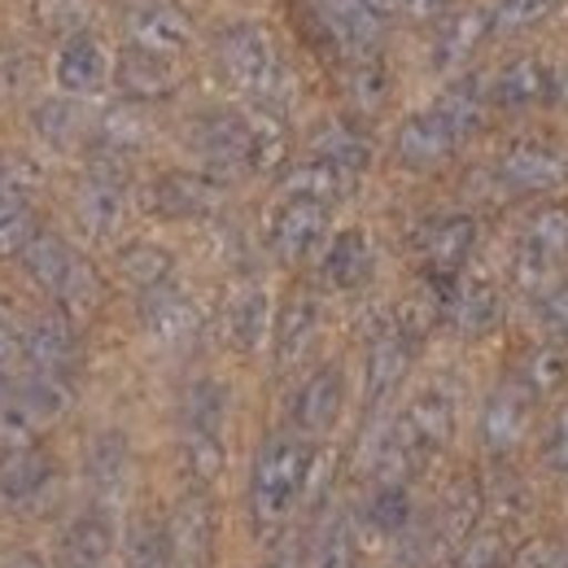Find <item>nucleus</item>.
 Segmentation results:
<instances>
[{
    "instance_id": "obj_1",
    "label": "nucleus",
    "mask_w": 568,
    "mask_h": 568,
    "mask_svg": "<svg viewBox=\"0 0 568 568\" xmlns=\"http://www.w3.org/2000/svg\"><path fill=\"white\" fill-rule=\"evenodd\" d=\"M219 71L236 92L258 101L263 114H281L288 105L293 83H288V74H284L281 58H276V49H272L263 27H250V22L227 27L219 36Z\"/></svg>"
},
{
    "instance_id": "obj_2",
    "label": "nucleus",
    "mask_w": 568,
    "mask_h": 568,
    "mask_svg": "<svg viewBox=\"0 0 568 568\" xmlns=\"http://www.w3.org/2000/svg\"><path fill=\"white\" fill-rule=\"evenodd\" d=\"M306 473H311V446L302 437H276L263 446V455L254 464V481H250L254 525L263 534L276 529L293 511V503L306 486Z\"/></svg>"
},
{
    "instance_id": "obj_3",
    "label": "nucleus",
    "mask_w": 568,
    "mask_h": 568,
    "mask_svg": "<svg viewBox=\"0 0 568 568\" xmlns=\"http://www.w3.org/2000/svg\"><path fill=\"white\" fill-rule=\"evenodd\" d=\"M223 416H227V394L202 381L184 398V464L193 481H214L223 473Z\"/></svg>"
},
{
    "instance_id": "obj_4",
    "label": "nucleus",
    "mask_w": 568,
    "mask_h": 568,
    "mask_svg": "<svg viewBox=\"0 0 568 568\" xmlns=\"http://www.w3.org/2000/svg\"><path fill=\"white\" fill-rule=\"evenodd\" d=\"M565 250H568V211L551 206V211L538 214L529 223V232L520 236V250H516V281H520V288H529L534 297L547 293L551 288V272L565 258Z\"/></svg>"
},
{
    "instance_id": "obj_5",
    "label": "nucleus",
    "mask_w": 568,
    "mask_h": 568,
    "mask_svg": "<svg viewBox=\"0 0 568 568\" xmlns=\"http://www.w3.org/2000/svg\"><path fill=\"white\" fill-rule=\"evenodd\" d=\"M128 36H132V49L153 53V58H175L193 40L189 18L171 0H132L128 4Z\"/></svg>"
},
{
    "instance_id": "obj_6",
    "label": "nucleus",
    "mask_w": 568,
    "mask_h": 568,
    "mask_svg": "<svg viewBox=\"0 0 568 568\" xmlns=\"http://www.w3.org/2000/svg\"><path fill=\"white\" fill-rule=\"evenodd\" d=\"M74 211L79 223L92 232V236H114L123 211H128V197H123V166L114 158H97L79 197H74Z\"/></svg>"
},
{
    "instance_id": "obj_7",
    "label": "nucleus",
    "mask_w": 568,
    "mask_h": 568,
    "mask_svg": "<svg viewBox=\"0 0 568 568\" xmlns=\"http://www.w3.org/2000/svg\"><path fill=\"white\" fill-rule=\"evenodd\" d=\"M197 149L219 171H258V149H254V119L245 114H206L197 123Z\"/></svg>"
},
{
    "instance_id": "obj_8",
    "label": "nucleus",
    "mask_w": 568,
    "mask_h": 568,
    "mask_svg": "<svg viewBox=\"0 0 568 568\" xmlns=\"http://www.w3.org/2000/svg\"><path fill=\"white\" fill-rule=\"evenodd\" d=\"M166 534V551L175 568H206L214 551V511L202 495H189L175 503Z\"/></svg>"
},
{
    "instance_id": "obj_9",
    "label": "nucleus",
    "mask_w": 568,
    "mask_h": 568,
    "mask_svg": "<svg viewBox=\"0 0 568 568\" xmlns=\"http://www.w3.org/2000/svg\"><path fill=\"white\" fill-rule=\"evenodd\" d=\"M328 232V206L306 197H284V206L272 219V250L284 263H302L324 245Z\"/></svg>"
},
{
    "instance_id": "obj_10",
    "label": "nucleus",
    "mask_w": 568,
    "mask_h": 568,
    "mask_svg": "<svg viewBox=\"0 0 568 568\" xmlns=\"http://www.w3.org/2000/svg\"><path fill=\"white\" fill-rule=\"evenodd\" d=\"M141 320H144V328H149V337L162 342V346H189V342L197 337V328H202L193 297H184V293L171 288V284L144 293Z\"/></svg>"
},
{
    "instance_id": "obj_11",
    "label": "nucleus",
    "mask_w": 568,
    "mask_h": 568,
    "mask_svg": "<svg viewBox=\"0 0 568 568\" xmlns=\"http://www.w3.org/2000/svg\"><path fill=\"white\" fill-rule=\"evenodd\" d=\"M22 355L36 372L44 376H71L79 363V337H74L71 320L62 315H40L27 333H22Z\"/></svg>"
},
{
    "instance_id": "obj_12",
    "label": "nucleus",
    "mask_w": 568,
    "mask_h": 568,
    "mask_svg": "<svg viewBox=\"0 0 568 568\" xmlns=\"http://www.w3.org/2000/svg\"><path fill=\"white\" fill-rule=\"evenodd\" d=\"M342 398H346V385H342V372L337 367H320L293 398V425L306 437H320L337 425L342 416Z\"/></svg>"
},
{
    "instance_id": "obj_13",
    "label": "nucleus",
    "mask_w": 568,
    "mask_h": 568,
    "mask_svg": "<svg viewBox=\"0 0 568 568\" xmlns=\"http://www.w3.org/2000/svg\"><path fill=\"white\" fill-rule=\"evenodd\" d=\"M394 428L428 459V455H433L437 446H446L450 433H455V398H450L446 389H425V394L403 412V420Z\"/></svg>"
},
{
    "instance_id": "obj_14",
    "label": "nucleus",
    "mask_w": 568,
    "mask_h": 568,
    "mask_svg": "<svg viewBox=\"0 0 568 568\" xmlns=\"http://www.w3.org/2000/svg\"><path fill=\"white\" fill-rule=\"evenodd\" d=\"M214 206H219V189L189 171H171L149 189V211L162 219H202Z\"/></svg>"
},
{
    "instance_id": "obj_15",
    "label": "nucleus",
    "mask_w": 568,
    "mask_h": 568,
    "mask_svg": "<svg viewBox=\"0 0 568 568\" xmlns=\"http://www.w3.org/2000/svg\"><path fill=\"white\" fill-rule=\"evenodd\" d=\"M442 306L464 337H481L498 324V293L490 281H450L442 293Z\"/></svg>"
},
{
    "instance_id": "obj_16",
    "label": "nucleus",
    "mask_w": 568,
    "mask_h": 568,
    "mask_svg": "<svg viewBox=\"0 0 568 568\" xmlns=\"http://www.w3.org/2000/svg\"><path fill=\"white\" fill-rule=\"evenodd\" d=\"M498 171L511 189H551L565 180V158L551 144L516 141L507 144V153L498 158Z\"/></svg>"
},
{
    "instance_id": "obj_17",
    "label": "nucleus",
    "mask_w": 568,
    "mask_h": 568,
    "mask_svg": "<svg viewBox=\"0 0 568 568\" xmlns=\"http://www.w3.org/2000/svg\"><path fill=\"white\" fill-rule=\"evenodd\" d=\"M315 13L342 49H351L355 58H372L376 36H381V18L363 0H315Z\"/></svg>"
},
{
    "instance_id": "obj_18",
    "label": "nucleus",
    "mask_w": 568,
    "mask_h": 568,
    "mask_svg": "<svg viewBox=\"0 0 568 568\" xmlns=\"http://www.w3.org/2000/svg\"><path fill=\"white\" fill-rule=\"evenodd\" d=\"M105 79H110V58H105L101 40L74 31L67 40V49H62V58H58V83L71 97H92V92L105 88Z\"/></svg>"
},
{
    "instance_id": "obj_19",
    "label": "nucleus",
    "mask_w": 568,
    "mask_h": 568,
    "mask_svg": "<svg viewBox=\"0 0 568 568\" xmlns=\"http://www.w3.org/2000/svg\"><path fill=\"white\" fill-rule=\"evenodd\" d=\"M473 241H477V223L468 219V214H455V219H442V223H433L425 236V263L428 272L437 276V281H455L459 276V267L468 263V254H473Z\"/></svg>"
},
{
    "instance_id": "obj_20",
    "label": "nucleus",
    "mask_w": 568,
    "mask_h": 568,
    "mask_svg": "<svg viewBox=\"0 0 568 568\" xmlns=\"http://www.w3.org/2000/svg\"><path fill=\"white\" fill-rule=\"evenodd\" d=\"M529 412H534V394L525 385H503L495 398L481 412V437L490 450H511L525 428H529Z\"/></svg>"
},
{
    "instance_id": "obj_21",
    "label": "nucleus",
    "mask_w": 568,
    "mask_h": 568,
    "mask_svg": "<svg viewBox=\"0 0 568 568\" xmlns=\"http://www.w3.org/2000/svg\"><path fill=\"white\" fill-rule=\"evenodd\" d=\"M53 477V464L36 446H4L0 455V503H27Z\"/></svg>"
},
{
    "instance_id": "obj_22",
    "label": "nucleus",
    "mask_w": 568,
    "mask_h": 568,
    "mask_svg": "<svg viewBox=\"0 0 568 568\" xmlns=\"http://www.w3.org/2000/svg\"><path fill=\"white\" fill-rule=\"evenodd\" d=\"M551 97V71L538 62V58H516L495 74L490 83V101L503 110H525V105H538Z\"/></svg>"
},
{
    "instance_id": "obj_23",
    "label": "nucleus",
    "mask_w": 568,
    "mask_h": 568,
    "mask_svg": "<svg viewBox=\"0 0 568 568\" xmlns=\"http://www.w3.org/2000/svg\"><path fill=\"white\" fill-rule=\"evenodd\" d=\"M455 144H459V136L446 128V119H442L437 110H425V114H416V119H407V123L398 128V158H403L407 166H433V162H442Z\"/></svg>"
},
{
    "instance_id": "obj_24",
    "label": "nucleus",
    "mask_w": 568,
    "mask_h": 568,
    "mask_svg": "<svg viewBox=\"0 0 568 568\" xmlns=\"http://www.w3.org/2000/svg\"><path fill=\"white\" fill-rule=\"evenodd\" d=\"M74 258L71 254V245L62 241V236H53V232H36L31 236V245L22 250V267H27V276L40 284L44 293H62V284L71 281V272H74Z\"/></svg>"
},
{
    "instance_id": "obj_25",
    "label": "nucleus",
    "mask_w": 568,
    "mask_h": 568,
    "mask_svg": "<svg viewBox=\"0 0 568 568\" xmlns=\"http://www.w3.org/2000/svg\"><path fill=\"white\" fill-rule=\"evenodd\" d=\"M477 511H481V495L468 481H459L450 495L442 498V507L433 516V547L437 551H459L468 542L473 525H477Z\"/></svg>"
},
{
    "instance_id": "obj_26",
    "label": "nucleus",
    "mask_w": 568,
    "mask_h": 568,
    "mask_svg": "<svg viewBox=\"0 0 568 568\" xmlns=\"http://www.w3.org/2000/svg\"><path fill=\"white\" fill-rule=\"evenodd\" d=\"M407 363H412V346L403 333H381L367 351V403H385L398 381L407 376Z\"/></svg>"
},
{
    "instance_id": "obj_27",
    "label": "nucleus",
    "mask_w": 568,
    "mask_h": 568,
    "mask_svg": "<svg viewBox=\"0 0 568 568\" xmlns=\"http://www.w3.org/2000/svg\"><path fill=\"white\" fill-rule=\"evenodd\" d=\"M315 328H320V306H315V297L293 293V297L284 302L281 320H276V358H281V367H293L297 358L306 355V346L315 342Z\"/></svg>"
},
{
    "instance_id": "obj_28",
    "label": "nucleus",
    "mask_w": 568,
    "mask_h": 568,
    "mask_svg": "<svg viewBox=\"0 0 568 568\" xmlns=\"http://www.w3.org/2000/svg\"><path fill=\"white\" fill-rule=\"evenodd\" d=\"M486 31H490V9H464V13H455V18L442 27V36H437L433 62H437L442 71H450V67L468 62V58L481 49Z\"/></svg>"
},
{
    "instance_id": "obj_29",
    "label": "nucleus",
    "mask_w": 568,
    "mask_h": 568,
    "mask_svg": "<svg viewBox=\"0 0 568 568\" xmlns=\"http://www.w3.org/2000/svg\"><path fill=\"white\" fill-rule=\"evenodd\" d=\"M267 324H272V306H267V293L258 284L232 293V302H227V342L236 351H258V342L267 337Z\"/></svg>"
},
{
    "instance_id": "obj_30",
    "label": "nucleus",
    "mask_w": 568,
    "mask_h": 568,
    "mask_svg": "<svg viewBox=\"0 0 568 568\" xmlns=\"http://www.w3.org/2000/svg\"><path fill=\"white\" fill-rule=\"evenodd\" d=\"M367 276H372V245H367V236L358 227H351V232H342L328 245V254H324V281L333 284V288H358Z\"/></svg>"
},
{
    "instance_id": "obj_31",
    "label": "nucleus",
    "mask_w": 568,
    "mask_h": 568,
    "mask_svg": "<svg viewBox=\"0 0 568 568\" xmlns=\"http://www.w3.org/2000/svg\"><path fill=\"white\" fill-rule=\"evenodd\" d=\"M110 547H114V525H110V516H101V511H83L71 529H67V538H62V560L105 568Z\"/></svg>"
},
{
    "instance_id": "obj_32",
    "label": "nucleus",
    "mask_w": 568,
    "mask_h": 568,
    "mask_svg": "<svg viewBox=\"0 0 568 568\" xmlns=\"http://www.w3.org/2000/svg\"><path fill=\"white\" fill-rule=\"evenodd\" d=\"M119 88L136 101H153V97H166L175 88V71L166 67V58H153V53H141V49H128L119 58Z\"/></svg>"
},
{
    "instance_id": "obj_33",
    "label": "nucleus",
    "mask_w": 568,
    "mask_h": 568,
    "mask_svg": "<svg viewBox=\"0 0 568 568\" xmlns=\"http://www.w3.org/2000/svg\"><path fill=\"white\" fill-rule=\"evenodd\" d=\"M284 193L288 197H306V202H320V206H333L337 197L351 193V175L328 166V162H302L288 171L284 180Z\"/></svg>"
},
{
    "instance_id": "obj_34",
    "label": "nucleus",
    "mask_w": 568,
    "mask_h": 568,
    "mask_svg": "<svg viewBox=\"0 0 568 568\" xmlns=\"http://www.w3.org/2000/svg\"><path fill=\"white\" fill-rule=\"evenodd\" d=\"M481 105H486V97H481V83L477 79H464V83H450L442 97H437V114L446 119V128L464 141V136H473L477 132V123H481Z\"/></svg>"
},
{
    "instance_id": "obj_35",
    "label": "nucleus",
    "mask_w": 568,
    "mask_h": 568,
    "mask_svg": "<svg viewBox=\"0 0 568 568\" xmlns=\"http://www.w3.org/2000/svg\"><path fill=\"white\" fill-rule=\"evenodd\" d=\"M311 153H315V162H328V166H337V171H346V175H355V171L367 166V141H363L358 132H351V128H342V123L315 132Z\"/></svg>"
},
{
    "instance_id": "obj_36",
    "label": "nucleus",
    "mask_w": 568,
    "mask_h": 568,
    "mask_svg": "<svg viewBox=\"0 0 568 568\" xmlns=\"http://www.w3.org/2000/svg\"><path fill=\"white\" fill-rule=\"evenodd\" d=\"M412 520V495L403 481H376V490L367 498V525L376 534H403Z\"/></svg>"
},
{
    "instance_id": "obj_37",
    "label": "nucleus",
    "mask_w": 568,
    "mask_h": 568,
    "mask_svg": "<svg viewBox=\"0 0 568 568\" xmlns=\"http://www.w3.org/2000/svg\"><path fill=\"white\" fill-rule=\"evenodd\" d=\"M556 9H560V0H498V9H490V31L525 36V31L542 27Z\"/></svg>"
},
{
    "instance_id": "obj_38",
    "label": "nucleus",
    "mask_w": 568,
    "mask_h": 568,
    "mask_svg": "<svg viewBox=\"0 0 568 568\" xmlns=\"http://www.w3.org/2000/svg\"><path fill=\"white\" fill-rule=\"evenodd\" d=\"M119 267H123V276L136 284V288H162L166 276H171V254L166 250H158V245H128L123 254H119Z\"/></svg>"
},
{
    "instance_id": "obj_39",
    "label": "nucleus",
    "mask_w": 568,
    "mask_h": 568,
    "mask_svg": "<svg viewBox=\"0 0 568 568\" xmlns=\"http://www.w3.org/2000/svg\"><path fill=\"white\" fill-rule=\"evenodd\" d=\"M36 132L58 149H71L83 136V110L74 101H44L36 110Z\"/></svg>"
},
{
    "instance_id": "obj_40",
    "label": "nucleus",
    "mask_w": 568,
    "mask_h": 568,
    "mask_svg": "<svg viewBox=\"0 0 568 568\" xmlns=\"http://www.w3.org/2000/svg\"><path fill=\"white\" fill-rule=\"evenodd\" d=\"M88 473H92L97 486H119L123 473H128V446H123V437H114V433L97 437L92 442V455H88Z\"/></svg>"
},
{
    "instance_id": "obj_41",
    "label": "nucleus",
    "mask_w": 568,
    "mask_h": 568,
    "mask_svg": "<svg viewBox=\"0 0 568 568\" xmlns=\"http://www.w3.org/2000/svg\"><path fill=\"white\" fill-rule=\"evenodd\" d=\"M311 568H355V538H351V525H346V520H333V525L320 534Z\"/></svg>"
},
{
    "instance_id": "obj_42",
    "label": "nucleus",
    "mask_w": 568,
    "mask_h": 568,
    "mask_svg": "<svg viewBox=\"0 0 568 568\" xmlns=\"http://www.w3.org/2000/svg\"><path fill=\"white\" fill-rule=\"evenodd\" d=\"M128 568H175L171 551H166V534L158 525H136L132 534V551H128Z\"/></svg>"
},
{
    "instance_id": "obj_43",
    "label": "nucleus",
    "mask_w": 568,
    "mask_h": 568,
    "mask_svg": "<svg viewBox=\"0 0 568 568\" xmlns=\"http://www.w3.org/2000/svg\"><path fill=\"white\" fill-rule=\"evenodd\" d=\"M58 302L71 311V315H88L97 302H101V284H97V272L88 267V263H74L71 281L62 284V293H58Z\"/></svg>"
},
{
    "instance_id": "obj_44",
    "label": "nucleus",
    "mask_w": 568,
    "mask_h": 568,
    "mask_svg": "<svg viewBox=\"0 0 568 568\" xmlns=\"http://www.w3.org/2000/svg\"><path fill=\"white\" fill-rule=\"evenodd\" d=\"M36 18L49 31H74L88 18V0H36Z\"/></svg>"
},
{
    "instance_id": "obj_45",
    "label": "nucleus",
    "mask_w": 568,
    "mask_h": 568,
    "mask_svg": "<svg viewBox=\"0 0 568 568\" xmlns=\"http://www.w3.org/2000/svg\"><path fill=\"white\" fill-rule=\"evenodd\" d=\"M538 324H542L551 337H565L568 333V284H556V288L538 293Z\"/></svg>"
},
{
    "instance_id": "obj_46",
    "label": "nucleus",
    "mask_w": 568,
    "mask_h": 568,
    "mask_svg": "<svg viewBox=\"0 0 568 568\" xmlns=\"http://www.w3.org/2000/svg\"><path fill=\"white\" fill-rule=\"evenodd\" d=\"M565 372H568V363L560 351H538L534 355V363H529V394H542V389H556L560 381H565Z\"/></svg>"
},
{
    "instance_id": "obj_47",
    "label": "nucleus",
    "mask_w": 568,
    "mask_h": 568,
    "mask_svg": "<svg viewBox=\"0 0 568 568\" xmlns=\"http://www.w3.org/2000/svg\"><path fill=\"white\" fill-rule=\"evenodd\" d=\"M351 92H355L363 105H376L385 97V71L376 58H358L355 74H351Z\"/></svg>"
},
{
    "instance_id": "obj_48",
    "label": "nucleus",
    "mask_w": 568,
    "mask_h": 568,
    "mask_svg": "<svg viewBox=\"0 0 568 568\" xmlns=\"http://www.w3.org/2000/svg\"><path fill=\"white\" fill-rule=\"evenodd\" d=\"M36 232H40V227H36V211H31V206L22 214H13V219H4V223H0V254H22Z\"/></svg>"
},
{
    "instance_id": "obj_49",
    "label": "nucleus",
    "mask_w": 568,
    "mask_h": 568,
    "mask_svg": "<svg viewBox=\"0 0 568 568\" xmlns=\"http://www.w3.org/2000/svg\"><path fill=\"white\" fill-rule=\"evenodd\" d=\"M511 568H568V547L560 542H525Z\"/></svg>"
},
{
    "instance_id": "obj_50",
    "label": "nucleus",
    "mask_w": 568,
    "mask_h": 568,
    "mask_svg": "<svg viewBox=\"0 0 568 568\" xmlns=\"http://www.w3.org/2000/svg\"><path fill=\"white\" fill-rule=\"evenodd\" d=\"M27 88V53L18 44L0 49V101L4 97H18Z\"/></svg>"
},
{
    "instance_id": "obj_51",
    "label": "nucleus",
    "mask_w": 568,
    "mask_h": 568,
    "mask_svg": "<svg viewBox=\"0 0 568 568\" xmlns=\"http://www.w3.org/2000/svg\"><path fill=\"white\" fill-rule=\"evenodd\" d=\"M542 459L556 468V473H568V407L551 420L547 428V442H542Z\"/></svg>"
},
{
    "instance_id": "obj_52",
    "label": "nucleus",
    "mask_w": 568,
    "mask_h": 568,
    "mask_svg": "<svg viewBox=\"0 0 568 568\" xmlns=\"http://www.w3.org/2000/svg\"><path fill=\"white\" fill-rule=\"evenodd\" d=\"M495 560H498L495 538H473V542H464V547L455 551L450 568H495Z\"/></svg>"
},
{
    "instance_id": "obj_53",
    "label": "nucleus",
    "mask_w": 568,
    "mask_h": 568,
    "mask_svg": "<svg viewBox=\"0 0 568 568\" xmlns=\"http://www.w3.org/2000/svg\"><path fill=\"white\" fill-rule=\"evenodd\" d=\"M22 351V333H18V324H13V315L0 306V367L9 363V358Z\"/></svg>"
},
{
    "instance_id": "obj_54",
    "label": "nucleus",
    "mask_w": 568,
    "mask_h": 568,
    "mask_svg": "<svg viewBox=\"0 0 568 568\" xmlns=\"http://www.w3.org/2000/svg\"><path fill=\"white\" fill-rule=\"evenodd\" d=\"M27 206H31V202H27V193H22L18 184H0V223L13 219V214H22Z\"/></svg>"
},
{
    "instance_id": "obj_55",
    "label": "nucleus",
    "mask_w": 568,
    "mask_h": 568,
    "mask_svg": "<svg viewBox=\"0 0 568 568\" xmlns=\"http://www.w3.org/2000/svg\"><path fill=\"white\" fill-rule=\"evenodd\" d=\"M450 4H455V0H407V13H412V18H425L428 22V18H442Z\"/></svg>"
},
{
    "instance_id": "obj_56",
    "label": "nucleus",
    "mask_w": 568,
    "mask_h": 568,
    "mask_svg": "<svg viewBox=\"0 0 568 568\" xmlns=\"http://www.w3.org/2000/svg\"><path fill=\"white\" fill-rule=\"evenodd\" d=\"M363 4H367L376 18H394V13H403V9H407V0H363Z\"/></svg>"
},
{
    "instance_id": "obj_57",
    "label": "nucleus",
    "mask_w": 568,
    "mask_h": 568,
    "mask_svg": "<svg viewBox=\"0 0 568 568\" xmlns=\"http://www.w3.org/2000/svg\"><path fill=\"white\" fill-rule=\"evenodd\" d=\"M272 568H302L297 565V551H281V556H276V565Z\"/></svg>"
},
{
    "instance_id": "obj_58",
    "label": "nucleus",
    "mask_w": 568,
    "mask_h": 568,
    "mask_svg": "<svg viewBox=\"0 0 568 568\" xmlns=\"http://www.w3.org/2000/svg\"><path fill=\"white\" fill-rule=\"evenodd\" d=\"M4 568H40V565H36V560H31V556H18V560H13V565H4Z\"/></svg>"
},
{
    "instance_id": "obj_59",
    "label": "nucleus",
    "mask_w": 568,
    "mask_h": 568,
    "mask_svg": "<svg viewBox=\"0 0 568 568\" xmlns=\"http://www.w3.org/2000/svg\"><path fill=\"white\" fill-rule=\"evenodd\" d=\"M62 568H92V565H74V560H62Z\"/></svg>"
}]
</instances>
